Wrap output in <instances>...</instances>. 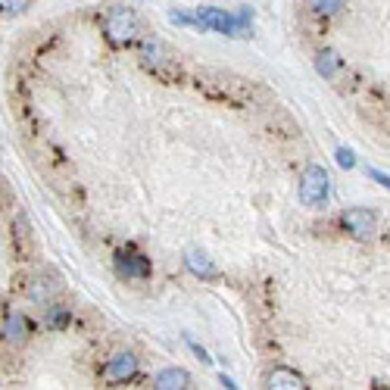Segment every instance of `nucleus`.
I'll list each match as a JSON object with an SVG mask.
<instances>
[{"mask_svg": "<svg viewBox=\"0 0 390 390\" xmlns=\"http://www.w3.org/2000/svg\"><path fill=\"white\" fill-rule=\"evenodd\" d=\"M103 31H106V41L116 44V47H129L138 41L140 35V22L134 16V10L129 6H110L103 16Z\"/></svg>", "mask_w": 390, "mask_h": 390, "instance_id": "obj_1", "label": "nucleus"}, {"mask_svg": "<svg viewBox=\"0 0 390 390\" xmlns=\"http://www.w3.org/2000/svg\"><path fill=\"white\" fill-rule=\"evenodd\" d=\"M331 191V178L322 166H306L303 178H300V203L306 206H322Z\"/></svg>", "mask_w": 390, "mask_h": 390, "instance_id": "obj_2", "label": "nucleus"}, {"mask_svg": "<svg viewBox=\"0 0 390 390\" xmlns=\"http://www.w3.org/2000/svg\"><path fill=\"white\" fill-rule=\"evenodd\" d=\"M194 25L203 31H222V35H238V31H244L238 19H234L231 13L219 10V6H200V10L194 13Z\"/></svg>", "mask_w": 390, "mask_h": 390, "instance_id": "obj_3", "label": "nucleus"}, {"mask_svg": "<svg viewBox=\"0 0 390 390\" xmlns=\"http://www.w3.org/2000/svg\"><path fill=\"white\" fill-rule=\"evenodd\" d=\"M340 225L347 228L349 234H356V238H372L375 228H378V222H375V212L372 210H362V206H353V210H344V216H340Z\"/></svg>", "mask_w": 390, "mask_h": 390, "instance_id": "obj_4", "label": "nucleus"}, {"mask_svg": "<svg viewBox=\"0 0 390 390\" xmlns=\"http://www.w3.org/2000/svg\"><path fill=\"white\" fill-rule=\"evenodd\" d=\"M116 275L119 278H150V259L125 247L116 253Z\"/></svg>", "mask_w": 390, "mask_h": 390, "instance_id": "obj_5", "label": "nucleus"}, {"mask_svg": "<svg viewBox=\"0 0 390 390\" xmlns=\"http://www.w3.org/2000/svg\"><path fill=\"white\" fill-rule=\"evenodd\" d=\"M134 372H138V356L134 353H116L110 362H106L103 381H110V384H122V381L134 378Z\"/></svg>", "mask_w": 390, "mask_h": 390, "instance_id": "obj_6", "label": "nucleus"}, {"mask_svg": "<svg viewBox=\"0 0 390 390\" xmlns=\"http://www.w3.org/2000/svg\"><path fill=\"white\" fill-rule=\"evenodd\" d=\"M185 262H187V268H191L197 278H219V268L212 266V259L206 257L203 250H187Z\"/></svg>", "mask_w": 390, "mask_h": 390, "instance_id": "obj_7", "label": "nucleus"}, {"mask_svg": "<svg viewBox=\"0 0 390 390\" xmlns=\"http://www.w3.org/2000/svg\"><path fill=\"white\" fill-rule=\"evenodd\" d=\"M187 384H191V375L185 368H163L157 375V381H153V387H159V390H181Z\"/></svg>", "mask_w": 390, "mask_h": 390, "instance_id": "obj_8", "label": "nucleus"}, {"mask_svg": "<svg viewBox=\"0 0 390 390\" xmlns=\"http://www.w3.org/2000/svg\"><path fill=\"white\" fill-rule=\"evenodd\" d=\"M140 57H144V63L150 66V69H163V66L172 63V53L166 50L159 41H144V47H140Z\"/></svg>", "mask_w": 390, "mask_h": 390, "instance_id": "obj_9", "label": "nucleus"}, {"mask_svg": "<svg viewBox=\"0 0 390 390\" xmlns=\"http://www.w3.org/2000/svg\"><path fill=\"white\" fill-rule=\"evenodd\" d=\"M25 334H29V322H25L22 312H10L3 322V338L6 344H22Z\"/></svg>", "mask_w": 390, "mask_h": 390, "instance_id": "obj_10", "label": "nucleus"}, {"mask_svg": "<svg viewBox=\"0 0 390 390\" xmlns=\"http://www.w3.org/2000/svg\"><path fill=\"white\" fill-rule=\"evenodd\" d=\"M57 294H59V284H57L53 278H47V275L35 278V281H31V287H29V297L35 300V303H44V306L50 303V300L57 297Z\"/></svg>", "mask_w": 390, "mask_h": 390, "instance_id": "obj_11", "label": "nucleus"}, {"mask_svg": "<svg viewBox=\"0 0 390 390\" xmlns=\"http://www.w3.org/2000/svg\"><path fill=\"white\" fill-rule=\"evenodd\" d=\"M266 387H275V390H297V387H306L303 378L291 368H275L272 375L266 378Z\"/></svg>", "mask_w": 390, "mask_h": 390, "instance_id": "obj_12", "label": "nucleus"}, {"mask_svg": "<svg viewBox=\"0 0 390 390\" xmlns=\"http://www.w3.org/2000/svg\"><path fill=\"white\" fill-rule=\"evenodd\" d=\"M44 325H47V328H66V325H69V309H66V306H50V303H47Z\"/></svg>", "mask_w": 390, "mask_h": 390, "instance_id": "obj_13", "label": "nucleus"}, {"mask_svg": "<svg viewBox=\"0 0 390 390\" xmlns=\"http://www.w3.org/2000/svg\"><path fill=\"white\" fill-rule=\"evenodd\" d=\"M315 69H319V75L331 78L334 72H338V53H334V50H322L319 59H315Z\"/></svg>", "mask_w": 390, "mask_h": 390, "instance_id": "obj_14", "label": "nucleus"}, {"mask_svg": "<svg viewBox=\"0 0 390 390\" xmlns=\"http://www.w3.org/2000/svg\"><path fill=\"white\" fill-rule=\"evenodd\" d=\"M309 6H312L319 16H334V13L344 10V0H309Z\"/></svg>", "mask_w": 390, "mask_h": 390, "instance_id": "obj_15", "label": "nucleus"}, {"mask_svg": "<svg viewBox=\"0 0 390 390\" xmlns=\"http://www.w3.org/2000/svg\"><path fill=\"white\" fill-rule=\"evenodd\" d=\"M29 3L31 0H0V10L10 13V16H19V13L29 10Z\"/></svg>", "mask_w": 390, "mask_h": 390, "instance_id": "obj_16", "label": "nucleus"}, {"mask_svg": "<svg viewBox=\"0 0 390 390\" xmlns=\"http://www.w3.org/2000/svg\"><path fill=\"white\" fill-rule=\"evenodd\" d=\"M334 157H338L340 169H353V166H356V153L347 150V147H338V153H334Z\"/></svg>", "mask_w": 390, "mask_h": 390, "instance_id": "obj_17", "label": "nucleus"}, {"mask_svg": "<svg viewBox=\"0 0 390 390\" xmlns=\"http://www.w3.org/2000/svg\"><path fill=\"white\" fill-rule=\"evenodd\" d=\"M187 344H191V349H194V353H197V356H200V362H212V359H210V353H206V349H203V347H200V344H194V340H191V338H187Z\"/></svg>", "mask_w": 390, "mask_h": 390, "instance_id": "obj_18", "label": "nucleus"}, {"mask_svg": "<svg viewBox=\"0 0 390 390\" xmlns=\"http://www.w3.org/2000/svg\"><path fill=\"white\" fill-rule=\"evenodd\" d=\"M368 175H372L375 181H381V185H384L387 191H390V175H384V172H378V169H368Z\"/></svg>", "mask_w": 390, "mask_h": 390, "instance_id": "obj_19", "label": "nucleus"}, {"mask_svg": "<svg viewBox=\"0 0 390 390\" xmlns=\"http://www.w3.org/2000/svg\"><path fill=\"white\" fill-rule=\"evenodd\" d=\"M0 197H3V187H0Z\"/></svg>", "mask_w": 390, "mask_h": 390, "instance_id": "obj_20", "label": "nucleus"}]
</instances>
